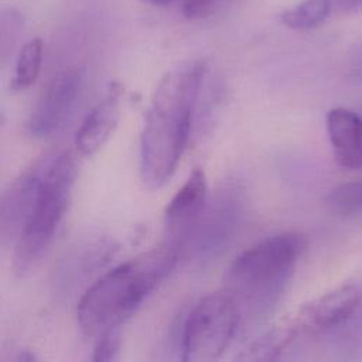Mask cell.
Instances as JSON below:
<instances>
[{
    "mask_svg": "<svg viewBox=\"0 0 362 362\" xmlns=\"http://www.w3.org/2000/svg\"><path fill=\"white\" fill-rule=\"evenodd\" d=\"M205 62L178 64L160 79L144 116L140 136V173L147 187L170 181L184 153Z\"/></svg>",
    "mask_w": 362,
    "mask_h": 362,
    "instance_id": "obj_1",
    "label": "cell"
},
{
    "mask_svg": "<svg viewBox=\"0 0 362 362\" xmlns=\"http://www.w3.org/2000/svg\"><path fill=\"white\" fill-rule=\"evenodd\" d=\"M178 252L170 245L148 249L102 274L78 304V322L88 337L122 328L144 298L175 269Z\"/></svg>",
    "mask_w": 362,
    "mask_h": 362,
    "instance_id": "obj_2",
    "label": "cell"
},
{
    "mask_svg": "<svg viewBox=\"0 0 362 362\" xmlns=\"http://www.w3.org/2000/svg\"><path fill=\"white\" fill-rule=\"evenodd\" d=\"M75 178L76 163L72 153H52L31 212L16 240L13 263L16 274L30 273L52 243L68 209Z\"/></svg>",
    "mask_w": 362,
    "mask_h": 362,
    "instance_id": "obj_3",
    "label": "cell"
},
{
    "mask_svg": "<svg viewBox=\"0 0 362 362\" xmlns=\"http://www.w3.org/2000/svg\"><path fill=\"white\" fill-rule=\"evenodd\" d=\"M361 303L362 290L352 284L321 294L280 318L242 352L240 359L273 361L298 337H314L345 322Z\"/></svg>",
    "mask_w": 362,
    "mask_h": 362,
    "instance_id": "obj_4",
    "label": "cell"
},
{
    "mask_svg": "<svg viewBox=\"0 0 362 362\" xmlns=\"http://www.w3.org/2000/svg\"><path fill=\"white\" fill-rule=\"evenodd\" d=\"M307 247L305 238L298 232L270 236L242 252L229 267L233 290L259 294L274 290L293 273Z\"/></svg>",
    "mask_w": 362,
    "mask_h": 362,
    "instance_id": "obj_5",
    "label": "cell"
},
{
    "mask_svg": "<svg viewBox=\"0 0 362 362\" xmlns=\"http://www.w3.org/2000/svg\"><path fill=\"white\" fill-rule=\"evenodd\" d=\"M239 324V307L232 291L204 296L188 314L181 338L182 361L212 362L229 346Z\"/></svg>",
    "mask_w": 362,
    "mask_h": 362,
    "instance_id": "obj_6",
    "label": "cell"
},
{
    "mask_svg": "<svg viewBox=\"0 0 362 362\" xmlns=\"http://www.w3.org/2000/svg\"><path fill=\"white\" fill-rule=\"evenodd\" d=\"M86 82L88 74L81 65H71L55 74L30 116V133L38 139L62 133L78 110Z\"/></svg>",
    "mask_w": 362,
    "mask_h": 362,
    "instance_id": "obj_7",
    "label": "cell"
},
{
    "mask_svg": "<svg viewBox=\"0 0 362 362\" xmlns=\"http://www.w3.org/2000/svg\"><path fill=\"white\" fill-rule=\"evenodd\" d=\"M47 153L25 168L0 195V245L17 240L34 205L45 167Z\"/></svg>",
    "mask_w": 362,
    "mask_h": 362,
    "instance_id": "obj_8",
    "label": "cell"
},
{
    "mask_svg": "<svg viewBox=\"0 0 362 362\" xmlns=\"http://www.w3.org/2000/svg\"><path fill=\"white\" fill-rule=\"evenodd\" d=\"M123 95V85L112 82L105 96L90 109L81 123L75 136V146L83 156L98 153L115 132L120 119Z\"/></svg>",
    "mask_w": 362,
    "mask_h": 362,
    "instance_id": "obj_9",
    "label": "cell"
},
{
    "mask_svg": "<svg viewBox=\"0 0 362 362\" xmlns=\"http://www.w3.org/2000/svg\"><path fill=\"white\" fill-rule=\"evenodd\" d=\"M327 133L338 165L362 170V117L346 107H334L327 115Z\"/></svg>",
    "mask_w": 362,
    "mask_h": 362,
    "instance_id": "obj_10",
    "label": "cell"
},
{
    "mask_svg": "<svg viewBox=\"0 0 362 362\" xmlns=\"http://www.w3.org/2000/svg\"><path fill=\"white\" fill-rule=\"evenodd\" d=\"M206 177L202 168L197 167L188 180L178 189L165 209V225L170 229H181L192 223L202 212L206 201Z\"/></svg>",
    "mask_w": 362,
    "mask_h": 362,
    "instance_id": "obj_11",
    "label": "cell"
},
{
    "mask_svg": "<svg viewBox=\"0 0 362 362\" xmlns=\"http://www.w3.org/2000/svg\"><path fill=\"white\" fill-rule=\"evenodd\" d=\"M112 253H115V245L106 239H98L78 246L75 252L68 256V264L62 273L68 274V279H81L100 267L103 260H107Z\"/></svg>",
    "mask_w": 362,
    "mask_h": 362,
    "instance_id": "obj_12",
    "label": "cell"
},
{
    "mask_svg": "<svg viewBox=\"0 0 362 362\" xmlns=\"http://www.w3.org/2000/svg\"><path fill=\"white\" fill-rule=\"evenodd\" d=\"M332 13L329 0H303L281 13L280 21L297 31H307L321 25Z\"/></svg>",
    "mask_w": 362,
    "mask_h": 362,
    "instance_id": "obj_13",
    "label": "cell"
},
{
    "mask_svg": "<svg viewBox=\"0 0 362 362\" xmlns=\"http://www.w3.org/2000/svg\"><path fill=\"white\" fill-rule=\"evenodd\" d=\"M42 54L44 45L38 37L31 38L20 48L16 61L14 76L11 81L13 90H24L37 81L41 72Z\"/></svg>",
    "mask_w": 362,
    "mask_h": 362,
    "instance_id": "obj_14",
    "label": "cell"
},
{
    "mask_svg": "<svg viewBox=\"0 0 362 362\" xmlns=\"http://www.w3.org/2000/svg\"><path fill=\"white\" fill-rule=\"evenodd\" d=\"M325 204L338 216H362V180L338 184L325 197Z\"/></svg>",
    "mask_w": 362,
    "mask_h": 362,
    "instance_id": "obj_15",
    "label": "cell"
},
{
    "mask_svg": "<svg viewBox=\"0 0 362 362\" xmlns=\"http://www.w3.org/2000/svg\"><path fill=\"white\" fill-rule=\"evenodd\" d=\"M24 24L21 13L16 8L0 10V57L6 54L16 38L18 37Z\"/></svg>",
    "mask_w": 362,
    "mask_h": 362,
    "instance_id": "obj_16",
    "label": "cell"
},
{
    "mask_svg": "<svg viewBox=\"0 0 362 362\" xmlns=\"http://www.w3.org/2000/svg\"><path fill=\"white\" fill-rule=\"evenodd\" d=\"M146 4L156 7H165L178 3L185 18L198 20L204 18L212 13V8L219 0H141Z\"/></svg>",
    "mask_w": 362,
    "mask_h": 362,
    "instance_id": "obj_17",
    "label": "cell"
},
{
    "mask_svg": "<svg viewBox=\"0 0 362 362\" xmlns=\"http://www.w3.org/2000/svg\"><path fill=\"white\" fill-rule=\"evenodd\" d=\"M120 348V328L106 331L98 337V344L93 354V361L107 362L113 361Z\"/></svg>",
    "mask_w": 362,
    "mask_h": 362,
    "instance_id": "obj_18",
    "label": "cell"
},
{
    "mask_svg": "<svg viewBox=\"0 0 362 362\" xmlns=\"http://www.w3.org/2000/svg\"><path fill=\"white\" fill-rule=\"evenodd\" d=\"M331 8L339 14L362 13V0H329Z\"/></svg>",
    "mask_w": 362,
    "mask_h": 362,
    "instance_id": "obj_19",
    "label": "cell"
}]
</instances>
